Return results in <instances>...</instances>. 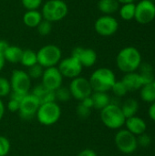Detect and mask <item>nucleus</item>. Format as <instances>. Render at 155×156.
Returning <instances> with one entry per match:
<instances>
[{"label": "nucleus", "instance_id": "obj_36", "mask_svg": "<svg viewBox=\"0 0 155 156\" xmlns=\"http://www.w3.org/2000/svg\"><path fill=\"white\" fill-rule=\"evenodd\" d=\"M19 107H20V101H17L16 100L10 99L7 104V108L11 112H16L19 111Z\"/></svg>", "mask_w": 155, "mask_h": 156}, {"label": "nucleus", "instance_id": "obj_25", "mask_svg": "<svg viewBox=\"0 0 155 156\" xmlns=\"http://www.w3.org/2000/svg\"><path fill=\"white\" fill-rule=\"evenodd\" d=\"M20 63L26 68H30V67L34 66L35 64L37 63V52H35L34 50L29 49V48L24 49L23 53H22Z\"/></svg>", "mask_w": 155, "mask_h": 156}, {"label": "nucleus", "instance_id": "obj_10", "mask_svg": "<svg viewBox=\"0 0 155 156\" xmlns=\"http://www.w3.org/2000/svg\"><path fill=\"white\" fill-rule=\"evenodd\" d=\"M155 18V4L151 0H141L136 4L134 19L142 25H146Z\"/></svg>", "mask_w": 155, "mask_h": 156}, {"label": "nucleus", "instance_id": "obj_28", "mask_svg": "<svg viewBox=\"0 0 155 156\" xmlns=\"http://www.w3.org/2000/svg\"><path fill=\"white\" fill-rule=\"evenodd\" d=\"M37 29L40 36H43V37L48 36L52 31V23L43 19L37 27Z\"/></svg>", "mask_w": 155, "mask_h": 156}, {"label": "nucleus", "instance_id": "obj_29", "mask_svg": "<svg viewBox=\"0 0 155 156\" xmlns=\"http://www.w3.org/2000/svg\"><path fill=\"white\" fill-rule=\"evenodd\" d=\"M43 72H44V68L40 66L38 63H37L34 66L28 68L27 74L30 77V79H39L42 77Z\"/></svg>", "mask_w": 155, "mask_h": 156}, {"label": "nucleus", "instance_id": "obj_1", "mask_svg": "<svg viewBox=\"0 0 155 156\" xmlns=\"http://www.w3.org/2000/svg\"><path fill=\"white\" fill-rule=\"evenodd\" d=\"M118 69L124 72L130 73L136 71L142 63V55L134 47H126L120 50L116 58Z\"/></svg>", "mask_w": 155, "mask_h": 156}, {"label": "nucleus", "instance_id": "obj_16", "mask_svg": "<svg viewBox=\"0 0 155 156\" xmlns=\"http://www.w3.org/2000/svg\"><path fill=\"white\" fill-rule=\"evenodd\" d=\"M124 124L126 125V128H127L126 130H128L130 133H132L135 136L144 133L146 131V128H147L146 122L142 118H140L136 115L127 118L125 120Z\"/></svg>", "mask_w": 155, "mask_h": 156}, {"label": "nucleus", "instance_id": "obj_38", "mask_svg": "<svg viewBox=\"0 0 155 156\" xmlns=\"http://www.w3.org/2000/svg\"><path fill=\"white\" fill-rule=\"evenodd\" d=\"M90 96H91V95H90ZM90 96L88 97V98H86V99H84L83 101H80V103H81L82 105H84L85 107H87V108H89V109L93 108V101H92V99H91Z\"/></svg>", "mask_w": 155, "mask_h": 156}, {"label": "nucleus", "instance_id": "obj_18", "mask_svg": "<svg viewBox=\"0 0 155 156\" xmlns=\"http://www.w3.org/2000/svg\"><path fill=\"white\" fill-rule=\"evenodd\" d=\"M42 20V14L38 10H26L23 15V23L28 27H37Z\"/></svg>", "mask_w": 155, "mask_h": 156}, {"label": "nucleus", "instance_id": "obj_11", "mask_svg": "<svg viewBox=\"0 0 155 156\" xmlns=\"http://www.w3.org/2000/svg\"><path fill=\"white\" fill-rule=\"evenodd\" d=\"M39 106L40 101L38 98L32 93H27L20 101V107L18 111L20 118L25 121L31 120L37 114Z\"/></svg>", "mask_w": 155, "mask_h": 156}, {"label": "nucleus", "instance_id": "obj_27", "mask_svg": "<svg viewBox=\"0 0 155 156\" xmlns=\"http://www.w3.org/2000/svg\"><path fill=\"white\" fill-rule=\"evenodd\" d=\"M111 90H112L113 94L118 98L125 96L128 92V90L126 89L125 85L123 84V82L122 80H116Z\"/></svg>", "mask_w": 155, "mask_h": 156}, {"label": "nucleus", "instance_id": "obj_20", "mask_svg": "<svg viewBox=\"0 0 155 156\" xmlns=\"http://www.w3.org/2000/svg\"><path fill=\"white\" fill-rule=\"evenodd\" d=\"M138 69H139L138 73L140 74V76L142 78L143 85L152 83L153 81V80L155 79V75L153 66L150 63H147V62L143 63L142 62Z\"/></svg>", "mask_w": 155, "mask_h": 156}, {"label": "nucleus", "instance_id": "obj_17", "mask_svg": "<svg viewBox=\"0 0 155 156\" xmlns=\"http://www.w3.org/2000/svg\"><path fill=\"white\" fill-rule=\"evenodd\" d=\"M122 81L125 85L128 91H135V90H141V88L143 86L142 78L140 74L136 71L125 73Z\"/></svg>", "mask_w": 155, "mask_h": 156}, {"label": "nucleus", "instance_id": "obj_2", "mask_svg": "<svg viewBox=\"0 0 155 156\" xmlns=\"http://www.w3.org/2000/svg\"><path fill=\"white\" fill-rule=\"evenodd\" d=\"M89 80L93 91L108 92L115 83L116 77L111 69L108 68H100L91 74Z\"/></svg>", "mask_w": 155, "mask_h": 156}, {"label": "nucleus", "instance_id": "obj_8", "mask_svg": "<svg viewBox=\"0 0 155 156\" xmlns=\"http://www.w3.org/2000/svg\"><path fill=\"white\" fill-rule=\"evenodd\" d=\"M10 86L13 92L26 95L29 93L31 87V79L28 76L27 72L21 69L13 70L10 78Z\"/></svg>", "mask_w": 155, "mask_h": 156}, {"label": "nucleus", "instance_id": "obj_31", "mask_svg": "<svg viewBox=\"0 0 155 156\" xmlns=\"http://www.w3.org/2000/svg\"><path fill=\"white\" fill-rule=\"evenodd\" d=\"M56 100H58L59 101H67L70 99L71 94L69 92V90L64 87H60L55 91Z\"/></svg>", "mask_w": 155, "mask_h": 156}, {"label": "nucleus", "instance_id": "obj_13", "mask_svg": "<svg viewBox=\"0 0 155 156\" xmlns=\"http://www.w3.org/2000/svg\"><path fill=\"white\" fill-rule=\"evenodd\" d=\"M58 65V69L61 75L69 79H75L79 77L83 69L79 61L72 56L61 59Z\"/></svg>", "mask_w": 155, "mask_h": 156}, {"label": "nucleus", "instance_id": "obj_41", "mask_svg": "<svg viewBox=\"0 0 155 156\" xmlns=\"http://www.w3.org/2000/svg\"><path fill=\"white\" fill-rule=\"evenodd\" d=\"M4 113H5V106H4L3 101L0 99V121L2 120V118L4 116Z\"/></svg>", "mask_w": 155, "mask_h": 156}, {"label": "nucleus", "instance_id": "obj_30", "mask_svg": "<svg viewBox=\"0 0 155 156\" xmlns=\"http://www.w3.org/2000/svg\"><path fill=\"white\" fill-rule=\"evenodd\" d=\"M11 92V86L9 80L5 77H0V98L5 97Z\"/></svg>", "mask_w": 155, "mask_h": 156}, {"label": "nucleus", "instance_id": "obj_26", "mask_svg": "<svg viewBox=\"0 0 155 156\" xmlns=\"http://www.w3.org/2000/svg\"><path fill=\"white\" fill-rule=\"evenodd\" d=\"M135 7H136V4L134 3L122 4V5L119 8V13L121 17L125 21H130L133 19L135 15Z\"/></svg>", "mask_w": 155, "mask_h": 156}, {"label": "nucleus", "instance_id": "obj_32", "mask_svg": "<svg viewBox=\"0 0 155 156\" xmlns=\"http://www.w3.org/2000/svg\"><path fill=\"white\" fill-rule=\"evenodd\" d=\"M43 0H21L23 6L26 10H37L41 6Z\"/></svg>", "mask_w": 155, "mask_h": 156}, {"label": "nucleus", "instance_id": "obj_43", "mask_svg": "<svg viewBox=\"0 0 155 156\" xmlns=\"http://www.w3.org/2000/svg\"><path fill=\"white\" fill-rule=\"evenodd\" d=\"M121 4H127V3H134L135 0H117Z\"/></svg>", "mask_w": 155, "mask_h": 156}, {"label": "nucleus", "instance_id": "obj_34", "mask_svg": "<svg viewBox=\"0 0 155 156\" xmlns=\"http://www.w3.org/2000/svg\"><path fill=\"white\" fill-rule=\"evenodd\" d=\"M137 143H138V146H142V147L146 148V147L151 145L152 139L146 133H144L137 136Z\"/></svg>", "mask_w": 155, "mask_h": 156}, {"label": "nucleus", "instance_id": "obj_14", "mask_svg": "<svg viewBox=\"0 0 155 156\" xmlns=\"http://www.w3.org/2000/svg\"><path fill=\"white\" fill-rule=\"evenodd\" d=\"M42 85L48 90L56 91L61 87L63 76L59 72L57 67L47 68L44 69L43 75L41 77Z\"/></svg>", "mask_w": 155, "mask_h": 156}, {"label": "nucleus", "instance_id": "obj_24", "mask_svg": "<svg viewBox=\"0 0 155 156\" xmlns=\"http://www.w3.org/2000/svg\"><path fill=\"white\" fill-rule=\"evenodd\" d=\"M140 95L143 101L153 103L155 101V85L152 82L143 85L140 90Z\"/></svg>", "mask_w": 155, "mask_h": 156}, {"label": "nucleus", "instance_id": "obj_9", "mask_svg": "<svg viewBox=\"0 0 155 156\" xmlns=\"http://www.w3.org/2000/svg\"><path fill=\"white\" fill-rule=\"evenodd\" d=\"M69 90L71 97L79 101L90 97L93 91L90 80L83 77H77L75 79H72Z\"/></svg>", "mask_w": 155, "mask_h": 156}, {"label": "nucleus", "instance_id": "obj_42", "mask_svg": "<svg viewBox=\"0 0 155 156\" xmlns=\"http://www.w3.org/2000/svg\"><path fill=\"white\" fill-rule=\"evenodd\" d=\"M5 59L4 58V55L3 54H0V71L5 67Z\"/></svg>", "mask_w": 155, "mask_h": 156}, {"label": "nucleus", "instance_id": "obj_5", "mask_svg": "<svg viewBox=\"0 0 155 156\" xmlns=\"http://www.w3.org/2000/svg\"><path fill=\"white\" fill-rule=\"evenodd\" d=\"M37 63L44 69L56 67L61 60V49L53 44L45 45L37 52Z\"/></svg>", "mask_w": 155, "mask_h": 156}, {"label": "nucleus", "instance_id": "obj_19", "mask_svg": "<svg viewBox=\"0 0 155 156\" xmlns=\"http://www.w3.org/2000/svg\"><path fill=\"white\" fill-rule=\"evenodd\" d=\"M90 97L93 101V108L97 110L101 111L111 102V100L107 92L94 91V93H92Z\"/></svg>", "mask_w": 155, "mask_h": 156}, {"label": "nucleus", "instance_id": "obj_39", "mask_svg": "<svg viewBox=\"0 0 155 156\" xmlns=\"http://www.w3.org/2000/svg\"><path fill=\"white\" fill-rule=\"evenodd\" d=\"M148 114H149V117L151 118V120L155 122V101L150 105L149 110H148Z\"/></svg>", "mask_w": 155, "mask_h": 156}, {"label": "nucleus", "instance_id": "obj_7", "mask_svg": "<svg viewBox=\"0 0 155 156\" xmlns=\"http://www.w3.org/2000/svg\"><path fill=\"white\" fill-rule=\"evenodd\" d=\"M115 144L119 151L123 154H130L138 148L137 136L130 133L128 130H121L115 135Z\"/></svg>", "mask_w": 155, "mask_h": 156}, {"label": "nucleus", "instance_id": "obj_37", "mask_svg": "<svg viewBox=\"0 0 155 156\" xmlns=\"http://www.w3.org/2000/svg\"><path fill=\"white\" fill-rule=\"evenodd\" d=\"M78 156H97V154L92 149H84L78 154Z\"/></svg>", "mask_w": 155, "mask_h": 156}, {"label": "nucleus", "instance_id": "obj_6", "mask_svg": "<svg viewBox=\"0 0 155 156\" xmlns=\"http://www.w3.org/2000/svg\"><path fill=\"white\" fill-rule=\"evenodd\" d=\"M60 115H61L60 107L55 101L40 104L37 112V121L45 126L55 124L59 120Z\"/></svg>", "mask_w": 155, "mask_h": 156}, {"label": "nucleus", "instance_id": "obj_3", "mask_svg": "<svg viewBox=\"0 0 155 156\" xmlns=\"http://www.w3.org/2000/svg\"><path fill=\"white\" fill-rule=\"evenodd\" d=\"M68 13V5L63 0H48L42 5L41 10L43 19L51 23L64 19Z\"/></svg>", "mask_w": 155, "mask_h": 156}, {"label": "nucleus", "instance_id": "obj_22", "mask_svg": "<svg viewBox=\"0 0 155 156\" xmlns=\"http://www.w3.org/2000/svg\"><path fill=\"white\" fill-rule=\"evenodd\" d=\"M99 10L104 15H110L115 13L120 8V3L117 0H99Z\"/></svg>", "mask_w": 155, "mask_h": 156}, {"label": "nucleus", "instance_id": "obj_35", "mask_svg": "<svg viewBox=\"0 0 155 156\" xmlns=\"http://www.w3.org/2000/svg\"><path fill=\"white\" fill-rule=\"evenodd\" d=\"M77 114L80 119H86L90 114V109L85 107L81 103H79L77 107Z\"/></svg>", "mask_w": 155, "mask_h": 156}, {"label": "nucleus", "instance_id": "obj_23", "mask_svg": "<svg viewBox=\"0 0 155 156\" xmlns=\"http://www.w3.org/2000/svg\"><path fill=\"white\" fill-rule=\"evenodd\" d=\"M125 118H130L135 116L139 110V103L134 99H127L121 107Z\"/></svg>", "mask_w": 155, "mask_h": 156}, {"label": "nucleus", "instance_id": "obj_33", "mask_svg": "<svg viewBox=\"0 0 155 156\" xmlns=\"http://www.w3.org/2000/svg\"><path fill=\"white\" fill-rule=\"evenodd\" d=\"M10 151V142L9 140L0 135V156H6Z\"/></svg>", "mask_w": 155, "mask_h": 156}, {"label": "nucleus", "instance_id": "obj_40", "mask_svg": "<svg viewBox=\"0 0 155 156\" xmlns=\"http://www.w3.org/2000/svg\"><path fill=\"white\" fill-rule=\"evenodd\" d=\"M8 47H9V43L6 40L0 39V54H4Z\"/></svg>", "mask_w": 155, "mask_h": 156}, {"label": "nucleus", "instance_id": "obj_12", "mask_svg": "<svg viewBox=\"0 0 155 156\" xmlns=\"http://www.w3.org/2000/svg\"><path fill=\"white\" fill-rule=\"evenodd\" d=\"M94 28L100 36L111 37L117 32L119 28V23L112 16L103 15L95 21Z\"/></svg>", "mask_w": 155, "mask_h": 156}, {"label": "nucleus", "instance_id": "obj_21", "mask_svg": "<svg viewBox=\"0 0 155 156\" xmlns=\"http://www.w3.org/2000/svg\"><path fill=\"white\" fill-rule=\"evenodd\" d=\"M22 53L23 49L20 47L9 45V47L6 48L3 55L5 61H8L10 63H20Z\"/></svg>", "mask_w": 155, "mask_h": 156}, {"label": "nucleus", "instance_id": "obj_4", "mask_svg": "<svg viewBox=\"0 0 155 156\" xmlns=\"http://www.w3.org/2000/svg\"><path fill=\"white\" fill-rule=\"evenodd\" d=\"M100 120L106 127L116 130L124 125L126 118L118 104L110 103L100 111Z\"/></svg>", "mask_w": 155, "mask_h": 156}, {"label": "nucleus", "instance_id": "obj_15", "mask_svg": "<svg viewBox=\"0 0 155 156\" xmlns=\"http://www.w3.org/2000/svg\"><path fill=\"white\" fill-rule=\"evenodd\" d=\"M71 56L76 58L82 67L90 68L94 66L97 61V53L94 49L90 48H82L77 47L73 48Z\"/></svg>", "mask_w": 155, "mask_h": 156}]
</instances>
